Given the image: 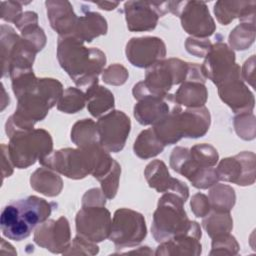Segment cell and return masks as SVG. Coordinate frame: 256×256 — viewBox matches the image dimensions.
Segmentation results:
<instances>
[{
    "mask_svg": "<svg viewBox=\"0 0 256 256\" xmlns=\"http://www.w3.org/2000/svg\"><path fill=\"white\" fill-rule=\"evenodd\" d=\"M2 148V175L3 179L5 177H9L13 173V167L14 165L12 164V161L9 157L8 154V146L5 144L1 145Z\"/></svg>",
    "mask_w": 256,
    "mask_h": 256,
    "instance_id": "cell-47",
    "label": "cell"
},
{
    "mask_svg": "<svg viewBox=\"0 0 256 256\" xmlns=\"http://www.w3.org/2000/svg\"><path fill=\"white\" fill-rule=\"evenodd\" d=\"M211 46L212 43L208 38L189 37L186 39L185 42V48L187 52L199 58L205 57Z\"/></svg>",
    "mask_w": 256,
    "mask_h": 256,
    "instance_id": "cell-42",
    "label": "cell"
},
{
    "mask_svg": "<svg viewBox=\"0 0 256 256\" xmlns=\"http://www.w3.org/2000/svg\"><path fill=\"white\" fill-rule=\"evenodd\" d=\"M255 1H217L214 14L222 25L230 24L235 18L240 23L255 24Z\"/></svg>",
    "mask_w": 256,
    "mask_h": 256,
    "instance_id": "cell-23",
    "label": "cell"
},
{
    "mask_svg": "<svg viewBox=\"0 0 256 256\" xmlns=\"http://www.w3.org/2000/svg\"><path fill=\"white\" fill-rule=\"evenodd\" d=\"M234 128L237 135L243 140H253L255 138V116L253 112L236 114L234 117Z\"/></svg>",
    "mask_w": 256,
    "mask_h": 256,
    "instance_id": "cell-35",
    "label": "cell"
},
{
    "mask_svg": "<svg viewBox=\"0 0 256 256\" xmlns=\"http://www.w3.org/2000/svg\"><path fill=\"white\" fill-rule=\"evenodd\" d=\"M20 32L22 38L31 43L38 52L44 48L46 44V35L43 29L38 26V24L24 28Z\"/></svg>",
    "mask_w": 256,
    "mask_h": 256,
    "instance_id": "cell-40",
    "label": "cell"
},
{
    "mask_svg": "<svg viewBox=\"0 0 256 256\" xmlns=\"http://www.w3.org/2000/svg\"><path fill=\"white\" fill-rule=\"evenodd\" d=\"M107 30V21L100 13L87 11L83 16L78 17L75 30L71 36H74L84 43H89L95 38L105 35Z\"/></svg>",
    "mask_w": 256,
    "mask_h": 256,
    "instance_id": "cell-24",
    "label": "cell"
},
{
    "mask_svg": "<svg viewBox=\"0 0 256 256\" xmlns=\"http://www.w3.org/2000/svg\"><path fill=\"white\" fill-rule=\"evenodd\" d=\"M35 243L52 253L63 254L71 243L69 222L61 216L57 220L47 219L34 232Z\"/></svg>",
    "mask_w": 256,
    "mask_h": 256,
    "instance_id": "cell-17",
    "label": "cell"
},
{
    "mask_svg": "<svg viewBox=\"0 0 256 256\" xmlns=\"http://www.w3.org/2000/svg\"><path fill=\"white\" fill-rule=\"evenodd\" d=\"M55 206L56 203L35 195L6 205L0 217L3 236L14 241L26 239L38 225L48 219Z\"/></svg>",
    "mask_w": 256,
    "mask_h": 256,
    "instance_id": "cell-2",
    "label": "cell"
},
{
    "mask_svg": "<svg viewBox=\"0 0 256 256\" xmlns=\"http://www.w3.org/2000/svg\"><path fill=\"white\" fill-rule=\"evenodd\" d=\"M174 102L185 108L202 107L207 101L208 91L205 83L187 80L181 83L180 87L173 94Z\"/></svg>",
    "mask_w": 256,
    "mask_h": 256,
    "instance_id": "cell-25",
    "label": "cell"
},
{
    "mask_svg": "<svg viewBox=\"0 0 256 256\" xmlns=\"http://www.w3.org/2000/svg\"><path fill=\"white\" fill-rule=\"evenodd\" d=\"M99 144L108 152H120L126 143L131 129L129 117L122 111L112 110L96 122Z\"/></svg>",
    "mask_w": 256,
    "mask_h": 256,
    "instance_id": "cell-10",
    "label": "cell"
},
{
    "mask_svg": "<svg viewBox=\"0 0 256 256\" xmlns=\"http://www.w3.org/2000/svg\"><path fill=\"white\" fill-rule=\"evenodd\" d=\"M175 104L173 94L169 93L165 97H146L139 100L134 108L135 119L141 125H155L164 119Z\"/></svg>",
    "mask_w": 256,
    "mask_h": 256,
    "instance_id": "cell-21",
    "label": "cell"
},
{
    "mask_svg": "<svg viewBox=\"0 0 256 256\" xmlns=\"http://www.w3.org/2000/svg\"><path fill=\"white\" fill-rule=\"evenodd\" d=\"M121 174V167L115 160L111 171L99 182L101 183V190L107 199H113L118 191L119 179Z\"/></svg>",
    "mask_w": 256,
    "mask_h": 256,
    "instance_id": "cell-37",
    "label": "cell"
},
{
    "mask_svg": "<svg viewBox=\"0 0 256 256\" xmlns=\"http://www.w3.org/2000/svg\"><path fill=\"white\" fill-rule=\"evenodd\" d=\"M125 53L133 66L147 69L165 58L166 46L158 37H133L127 42Z\"/></svg>",
    "mask_w": 256,
    "mask_h": 256,
    "instance_id": "cell-16",
    "label": "cell"
},
{
    "mask_svg": "<svg viewBox=\"0 0 256 256\" xmlns=\"http://www.w3.org/2000/svg\"><path fill=\"white\" fill-rule=\"evenodd\" d=\"M255 159V154L251 151H243L235 156L222 159L215 168L219 180L239 186L254 184Z\"/></svg>",
    "mask_w": 256,
    "mask_h": 256,
    "instance_id": "cell-15",
    "label": "cell"
},
{
    "mask_svg": "<svg viewBox=\"0 0 256 256\" xmlns=\"http://www.w3.org/2000/svg\"><path fill=\"white\" fill-rule=\"evenodd\" d=\"M16 27L21 31L24 28L37 25L38 24V16L33 11H26L23 12L22 15L18 18V20L14 23Z\"/></svg>",
    "mask_w": 256,
    "mask_h": 256,
    "instance_id": "cell-45",
    "label": "cell"
},
{
    "mask_svg": "<svg viewBox=\"0 0 256 256\" xmlns=\"http://www.w3.org/2000/svg\"><path fill=\"white\" fill-rule=\"evenodd\" d=\"M30 2L22 1H2L1 2V19L6 22L15 23L22 15V5Z\"/></svg>",
    "mask_w": 256,
    "mask_h": 256,
    "instance_id": "cell-41",
    "label": "cell"
},
{
    "mask_svg": "<svg viewBox=\"0 0 256 256\" xmlns=\"http://www.w3.org/2000/svg\"><path fill=\"white\" fill-rule=\"evenodd\" d=\"M99 247L96 243L80 236H77L72 240L67 250L63 253L64 255H95L98 254Z\"/></svg>",
    "mask_w": 256,
    "mask_h": 256,
    "instance_id": "cell-38",
    "label": "cell"
},
{
    "mask_svg": "<svg viewBox=\"0 0 256 256\" xmlns=\"http://www.w3.org/2000/svg\"><path fill=\"white\" fill-rule=\"evenodd\" d=\"M202 226L207 234L211 238H214L220 235L229 234L233 228V220L229 212L213 211L203 219Z\"/></svg>",
    "mask_w": 256,
    "mask_h": 256,
    "instance_id": "cell-31",
    "label": "cell"
},
{
    "mask_svg": "<svg viewBox=\"0 0 256 256\" xmlns=\"http://www.w3.org/2000/svg\"><path fill=\"white\" fill-rule=\"evenodd\" d=\"M94 4H96L102 10L111 11V10H114L119 5V2L118 1H112V2L111 1H103V2H94Z\"/></svg>",
    "mask_w": 256,
    "mask_h": 256,
    "instance_id": "cell-48",
    "label": "cell"
},
{
    "mask_svg": "<svg viewBox=\"0 0 256 256\" xmlns=\"http://www.w3.org/2000/svg\"><path fill=\"white\" fill-rule=\"evenodd\" d=\"M57 59L76 86L85 90L98 83V76L106 64L104 52L86 47L84 42L71 35L58 37Z\"/></svg>",
    "mask_w": 256,
    "mask_h": 256,
    "instance_id": "cell-1",
    "label": "cell"
},
{
    "mask_svg": "<svg viewBox=\"0 0 256 256\" xmlns=\"http://www.w3.org/2000/svg\"><path fill=\"white\" fill-rule=\"evenodd\" d=\"M169 162L171 168L186 177L195 188L208 189L219 181L214 167L201 168L194 164L188 148L175 147L170 154Z\"/></svg>",
    "mask_w": 256,
    "mask_h": 256,
    "instance_id": "cell-14",
    "label": "cell"
},
{
    "mask_svg": "<svg viewBox=\"0 0 256 256\" xmlns=\"http://www.w3.org/2000/svg\"><path fill=\"white\" fill-rule=\"evenodd\" d=\"M165 145L158 139L153 128L143 130L133 145V151L141 159H149L160 154Z\"/></svg>",
    "mask_w": 256,
    "mask_h": 256,
    "instance_id": "cell-28",
    "label": "cell"
},
{
    "mask_svg": "<svg viewBox=\"0 0 256 256\" xmlns=\"http://www.w3.org/2000/svg\"><path fill=\"white\" fill-rule=\"evenodd\" d=\"M127 78H128L127 69L118 63L108 66L102 72L103 81L109 85H114V86L122 85L126 82Z\"/></svg>",
    "mask_w": 256,
    "mask_h": 256,
    "instance_id": "cell-39",
    "label": "cell"
},
{
    "mask_svg": "<svg viewBox=\"0 0 256 256\" xmlns=\"http://www.w3.org/2000/svg\"><path fill=\"white\" fill-rule=\"evenodd\" d=\"M75 223L77 234L94 243L109 238L112 220L105 206L82 207L76 215Z\"/></svg>",
    "mask_w": 256,
    "mask_h": 256,
    "instance_id": "cell-13",
    "label": "cell"
},
{
    "mask_svg": "<svg viewBox=\"0 0 256 256\" xmlns=\"http://www.w3.org/2000/svg\"><path fill=\"white\" fill-rule=\"evenodd\" d=\"M210 123V112L205 106L183 108L174 104L168 115L152 128L158 139L166 146L175 144L182 138L204 136L209 130Z\"/></svg>",
    "mask_w": 256,
    "mask_h": 256,
    "instance_id": "cell-3",
    "label": "cell"
},
{
    "mask_svg": "<svg viewBox=\"0 0 256 256\" xmlns=\"http://www.w3.org/2000/svg\"><path fill=\"white\" fill-rule=\"evenodd\" d=\"M8 154L14 167L26 169L53 151V140L45 129L21 131L9 137Z\"/></svg>",
    "mask_w": 256,
    "mask_h": 256,
    "instance_id": "cell-6",
    "label": "cell"
},
{
    "mask_svg": "<svg viewBox=\"0 0 256 256\" xmlns=\"http://www.w3.org/2000/svg\"><path fill=\"white\" fill-rule=\"evenodd\" d=\"M47 17L50 25L59 36H70L73 34L78 17L69 1L48 0L45 2Z\"/></svg>",
    "mask_w": 256,
    "mask_h": 256,
    "instance_id": "cell-22",
    "label": "cell"
},
{
    "mask_svg": "<svg viewBox=\"0 0 256 256\" xmlns=\"http://www.w3.org/2000/svg\"><path fill=\"white\" fill-rule=\"evenodd\" d=\"M85 104V93L79 88L68 87L57 103V109L63 113L73 114L82 110Z\"/></svg>",
    "mask_w": 256,
    "mask_h": 256,
    "instance_id": "cell-33",
    "label": "cell"
},
{
    "mask_svg": "<svg viewBox=\"0 0 256 256\" xmlns=\"http://www.w3.org/2000/svg\"><path fill=\"white\" fill-rule=\"evenodd\" d=\"M169 12L178 16L181 26L196 38H208L215 30V22L205 2L202 1H169Z\"/></svg>",
    "mask_w": 256,
    "mask_h": 256,
    "instance_id": "cell-8",
    "label": "cell"
},
{
    "mask_svg": "<svg viewBox=\"0 0 256 256\" xmlns=\"http://www.w3.org/2000/svg\"><path fill=\"white\" fill-rule=\"evenodd\" d=\"M190 63L178 58L163 59L146 69L145 79L134 85L136 100L146 97H165L174 85L183 83L188 76Z\"/></svg>",
    "mask_w": 256,
    "mask_h": 256,
    "instance_id": "cell-4",
    "label": "cell"
},
{
    "mask_svg": "<svg viewBox=\"0 0 256 256\" xmlns=\"http://www.w3.org/2000/svg\"><path fill=\"white\" fill-rule=\"evenodd\" d=\"M71 140L78 148H86L99 143L96 123L92 119L77 121L71 129Z\"/></svg>",
    "mask_w": 256,
    "mask_h": 256,
    "instance_id": "cell-30",
    "label": "cell"
},
{
    "mask_svg": "<svg viewBox=\"0 0 256 256\" xmlns=\"http://www.w3.org/2000/svg\"><path fill=\"white\" fill-rule=\"evenodd\" d=\"M217 87L220 99L227 104L235 114L253 112L255 105L254 95L244 83L241 72L231 76Z\"/></svg>",
    "mask_w": 256,
    "mask_h": 256,
    "instance_id": "cell-18",
    "label": "cell"
},
{
    "mask_svg": "<svg viewBox=\"0 0 256 256\" xmlns=\"http://www.w3.org/2000/svg\"><path fill=\"white\" fill-rule=\"evenodd\" d=\"M106 197L99 188L88 190L82 197V207L86 206H105Z\"/></svg>",
    "mask_w": 256,
    "mask_h": 256,
    "instance_id": "cell-44",
    "label": "cell"
},
{
    "mask_svg": "<svg viewBox=\"0 0 256 256\" xmlns=\"http://www.w3.org/2000/svg\"><path fill=\"white\" fill-rule=\"evenodd\" d=\"M211 210L215 212H230L234 207L236 195L234 189L226 184L216 183L209 191Z\"/></svg>",
    "mask_w": 256,
    "mask_h": 256,
    "instance_id": "cell-29",
    "label": "cell"
},
{
    "mask_svg": "<svg viewBox=\"0 0 256 256\" xmlns=\"http://www.w3.org/2000/svg\"><path fill=\"white\" fill-rule=\"evenodd\" d=\"M31 187L48 197H55L63 189V180L54 170L47 167L36 169L30 177Z\"/></svg>",
    "mask_w": 256,
    "mask_h": 256,
    "instance_id": "cell-26",
    "label": "cell"
},
{
    "mask_svg": "<svg viewBox=\"0 0 256 256\" xmlns=\"http://www.w3.org/2000/svg\"><path fill=\"white\" fill-rule=\"evenodd\" d=\"M190 206L192 212L198 218L206 217L211 211L209 199L206 195L202 193H196L195 195L192 196Z\"/></svg>",
    "mask_w": 256,
    "mask_h": 256,
    "instance_id": "cell-43",
    "label": "cell"
},
{
    "mask_svg": "<svg viewBox=\"0 0 256 256\" xmlns=\"http://www.w3.org/2000/svg\"><path fill=\"white\" fill-rule=\"evenodd\" d=\"M185 201L173 193H164L158 200L153 214L151 232L154 239L161 243L187 232L192 225L186 211Z\"/></svg>",
    "mask_w": 256,
    "mask_h": 256,
    "instance_id": "cell-5",
    "label": "cell"
},
{
    "mask_svg": "<svg viewBox=\"0 0 256 256\" xmlns=\"http://www.w3.org/2000/svg\"><path fill=\"white\" fill-rule=\"evenodd\" d=\"M239 251V244L235 237L229 234L212 238V249L210 255H236Z\"/></svg>",
    "mask_w": 256,
    "mask_h": 256,
    "instance_id": "cell-36",
    "label": "cell"
},
{
    "mask_svg": "<svg viewBox=\"0 0 256 256\" xmlns=\"http://www.w3.org/2000/svg\"><path fill=\"white\" fill-rule=\"evenodd\" d=\"M204 58L201 65L202 73L206 79L211 80L216 86L241 72L240 66L235 62L234 51L222 41L212 44Z\"/></svg>",
    "mask_w": 256,
    "mask_h": 256,
    "instance_id": "cell-11",
    "label": "cell"
},
{
    "mask_svg": "<svg viewBox=\"0 0 256 256\" xmlns=\"http://www.w3.org/2000/svg\"><path fill=\"white\" fill-rule=\"evenodd\" d=\"M144 176L148 185L159 193L176 194L185 202L189 197L188 186L179 179L173 178L166 164L161 160L156 159L150 162L144 170Z\"/></svg>",
    "mask_w": 256,
    "mask_h": 256,
    "instance_id": "cell-19",
    "label": "cell"
},
{
    "mask_svg": "<svg viewBox=\"0 0 256 256\" xmlns=\"http://www.w3.org/2000/svg\"><path fill=\"white\" fill-rule=\"evenodd\" d=\"M190 157L192 161L199 167L207 168V167H214L218 162L219 155L212 145L202 143L196 144L189 149Z\"/></svg>",
    "mask_w": 256,
    "mask_h": 256,
    "instance_id": "cell-34",
    "label": "cell"
},
{
    "mask_svg": "<svg viewBox=\"0 0 256 256\" xmlns=\"http://www.w3.org/2000/svg\"><path fill=\"white\" fill-rule=\"evenodd\" d=\"M169 12V1H127L124 4L127 28L132 32L153 30L158 19Z\"/></svg>",
    "mask_w": 256,
    "mask_h": 256,
    "instance_id": "cell-12",
    "label": "cell"
},
{
    "mask_svg": "<svg viewBox=\"0 0 256 256\" xmlns=\"http://www.w3.org/2000/svg\"><path fill=\"white\" fill-rule=\"evenodd\" d=\"M86 104L89 113L96 118H100L114 108V95L112 92L98 83L89 87L85 91Z\"/></svg>",
    "mask_w": 256,
    "mask_h": 256,
    "instance_id": "cell-27",
    "label": "cell"
},
{
    "mask_svg": "<svg viewBox=\"0 0 256 256\" xmlns=\"http://www.w3.org/2000/svg\"><path fill=\"white\" fill-rule=\"evenodd\" d=\"M202 233L200 225L193 221L187 232L176 235L171 239L161 242L157 247L155 255H189L198 256L202 252L200 243Z\"/></svg>",
    "mask_w": 256,
    "mask_h": 256,
    "instance_id": "cell-20",
    "label": "cell"
},
{
    "mask_svg": "<svg viewBox=\"0 0 256 256\" xmlns=\"http://www.w3.org/2000/svg\"><path fill=\"white\" fill-rule=\"evenodd\" d=\"M99 147L96 143L86 148H63L52 151L39 163L70 179H83L92 175Z\"/></svg>",
    "mask_w": 256,
    "mask_h": 256,
    "instance_id": "cell-7",
    "label": "cell"
},
{
    "mask_svg": "<svg viewBox=\"0 0 256 256\" xmlns=\"http://www.w3.org/2000/svg\"><path fill=\"white\" fill-rule=\"evenodd\" d=\"M147 235L144 216L132 209L120 208L115 211L109 239L117 249L140 244Z\"/></svg>",
    "mask_w": 256,
    "mask_h": 256,
    "instance_id": "cell-9",
    "label": "cell"
},
{
    "mask_svg": "<svg viewBox=\"0 0 256 256\" xmlns=\"http://www.w3.org/2000/svg\"><path fill=\"white\" fill-rule=\"evenodd\" d=\"M255 40V24L240 23L229 34L230 48L233 50H246Z\"/></svg>",
    "mask_w": 256,
    "mask_h": 256,
    "instance_id": "cell-32",
    "label": "cell"
},
{
    "mask_svg": "<svg viewBox=\"0 0 256 256\" xmlns=\"http://www.w3.org/2000/svg\"><path fill=\"white\" fill-rule=\"evenodd\" d=\"M254 70H255V55H252L248 60L245 61L241 70L242 79L248 82L252 87H254Z\"/></svg>",
    "mask_w": 256,
    "mask_h": 256,
    "instance_id": "cell-46",
    "label": "cell"
}]
</instances>
